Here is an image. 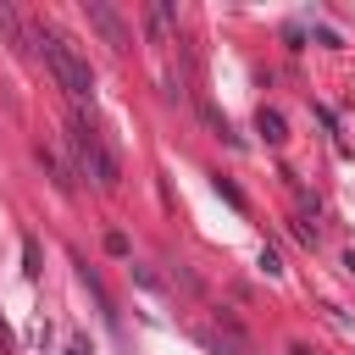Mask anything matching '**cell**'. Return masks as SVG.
Returning <instances> with one entry per match:
<instances>
[{"label": "cell", "instance_id": "6da1fadb", "mask_svg": "<svg viewBox=\"0 0 355 355\" xmlns=\"http://www.w3.org/2000/svg\"><path fill=\"white\" fill-rule=\"evenodd\" d=\"M67 144H72L78 178H89L100 194H111V189L122 183V161H116V150L105 144V133H100V128H89L83 116H72V128H67Z\"/></svg>", "mask_w": 355, "mask_h": 355}, {"label": "cell", "instance_id": "7a4b0ae2", "mask_svg": "<svg viewBox=\"0 0 355 355\" xmlns=\"http://www.w3.org/2000/svg\"><path fill=\"white\" fill-rule=\"evenodd\" d=\"M33 44H39V55H44V67H50V78L72 94V100H89L94 94V72H89V61L55 33V28H33Z\"/></svg>", "mask_w": 355, "mask_h": 355}, {"label": "cell", "instance_id": "3957f363", "mask_svg": "<svg viewBox=\"0 0 355 355\" xmlns=\"http://www.w3.org/2000/svg\"><path fill=\"white\" fill-rule=\"evenodd\" d=\"M205 349L211 355H255V344L244 338V327L233 316H216V327H205Z\"/></svg>", "mask_w": 355, "mask_h": 355}, {"label": "cell", "instance_id": "277c9868", "mask_svg": "<svg viewBox=\"0 0 355 355\" xmlns=\"http://www.w3.org/2000/svg\"><path fill=\"white\" fill-rule=\"evenodd\" d=\"M83 11H89V22H94V33L111 44V50H128V22L105 6V0H83Z\"/></svg>", "mask_w": 355, "mask_h": 355}, {"label": "cell", "instance_id": "5b68a950", "mask_svg": "<svg viewBox=\"0 0 355 355\" xmlns=\"http://www.w3.org/2000/svg\"><path fill=\"white\" fill-rule=\"evenodd\" d=\"M172 22H178V6H172V0H155V6L144 11V33H150L155 44H166V39H172Z\"/></svg>", "mask_w": 355, "mask_h": 355}, {"label": "cell", "instance_id": "8992f818", "mask_svg": "<svg viewBox=\"0 0 355 355\" xmlns=\"http://www.w3.org/2000/svg\"><path fill=\"white\" fill-rule=\"evenodd\" d=\"M255 133H261L266 144H283V139H288V122H283V111L261 105V111H255Z\"/></svg>", "mask_w": 355, "mask_h": 355}, {"label": "cell", "instance_id": "52a82bcc", "mask_svg": "<svg viewBox=\"0 0 355 355\" xmlns=\"http://www.w3.org/2000/svg\"><path fill=\"white\" fill-rule=\"evenodd\" d=\"M39 166L55 178V189H61V194H72V172L61 166V155H55V150H44V144H39Z\"/></svg>", "mask_w": 355, "mask_h": 355}, {"label": "cell", "instance_id": "ba28073f", "mask_svg": "<svg viewBox=\"0 0 355 355\" xmlns=\"http://www.w3.org/2000/svg\"><path fill=\"white\" fill-rule=\"evenodd\" d=\"M0 33H6L11 44H22V22H17V11H11L6 0H0Z\"/></svg>", "mask_w": 355, "mask_h": 355}, {"label": "cell", "instance_id": "9c48e42d", "mask_svg": "<svg viewBox=\"0 0 355 355\" xmlns=\"http://www.w3.org/2000/svg\"><path fill=\"white\" fill-rule=\"evenodd\" d=\"M22 272H28V277H39V244H33V239L22 244Z\"/></svg>", "mask_w": 355, "mask_h": 355}, {"label": "cell", "instance_id": "30bf717a", "mask_svg": "<svg viewBox=\"0 0 355 355\" xmlns=\"http://www.w3.org/2000/svg\"><path fill=\"white\" fill-rule=\"evenodd\" d=\"M216 194H222V200H227V205H239V211H244V194H239V189H233V183H227V178H216Z\"/></svg>", "mask_w": 355, "mask_h": 355}, {"label": "cell", "instance_id": "8fae6325", "mask_svg": "<svg viewBox=\"0 0 355 355\" xmlns=\"http://www.w3.org/2000/svg\"><path fill=\"white\" fill-rule=\"evenodd\" d=\"M261 266H266V277H277V272H283V261H277V250H261Z\"/></svg>", "mask_w": 355, "mask_h": 355}, {"label": "cell", "instance_id": "7c38bea8", "mask_svg": "<svg viewBox=\"0 0 355 355\" xmlns=\"http://www.w3.org/2000/svg\"><path fill=\"white\" fill-rule=\"evenodd\" d=\"M6 349H11V333H6V322H0V355H6Z\"/></svg>", "mask_w": 355, "mask_h": 355}, {"label": "cell", "instance_id": "4fadbf2b", "mask_svg": "<svg viewBox=\"0 0 355 355\" xmlns=\"http://www.w3.org/2000/svg\"><path fill=\"white\" fill-rule=\"evenodd\" d=\"M344 272H349V277H355V250H349V255H344Z\"/></svg>", "mask_w": 355, "mask_h": 355}, {"label": "cell", "instance_id": "5bb4252c", "mask_svg": "<svg viewBox=\"0 0 355 355\" xmlns=\"http://www.w3.org/2000/svg\"><path fill=\"white\" fill-rule=\"evenodd\" d=\"M72 355H83V349H72Z\"/></svg>", "mask_w": 355, "mask_h": 355}]
</instances>
